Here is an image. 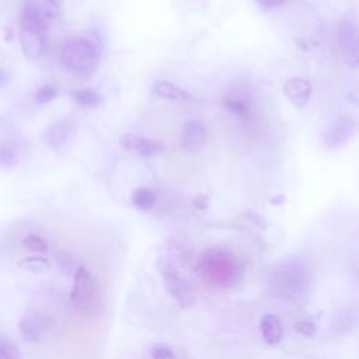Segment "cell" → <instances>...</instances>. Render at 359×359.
I'll return each mask as SVG.
<instances>
[{
    "mask_svg": "<svg viewBox=\"0 0 359 359\" xmlns=\"http://www.w3.org/2000/svg\"><path fill=\"white\" fill-rule=\"evenodd\" d=\"M196 271L205 282L219 287H230L241 276V265L237 257L229 250L217 247L208 248L202 252Z\"/></svg>",
    "mask_w": 359,
    "mask_h": 359,
    "instance_id": "6da1fadb",
    "label": "cell"
},
{
    "mask_svg": "<svg viewBox=\"0 0 359 359\" xmlns=\"http://www.w3.org/2000/svg\"><path fill=\"white\" fill-rule=\"evenodd\" d=\"M60 56L69 72L79 76H90L101 62V49L97 42L87 36H74L63 43Z\"/></svg>",
    "mask_w": 359,
    "mask_h": 359,
    "instance_id": "7a4b0ae2",
    "label": "cell"
},
{
    "mask_svg": "<svg viewBox=\"0 0 359 359\" xmlns=\"http://www.w3.org/2000/svg\"><path fill=\"white\" fill-rule=\"evenodd\" d=\"M70 302L79 313L88 317H100L104 310L102 294L97 280L83 265L77 266L74 271Z\"/></svg>",
    "mask_w": 359,
    "mask_h": 359,
    "instance_id": "3957f363",
    "label": "cell"
},
{
    "mask_svg": "<svg viewBox=\"0 0 359 359\" xmlns=\"http://www.w3.org/2000/svg\"><path fill=\"white\" fill-rule=\"evenodd\" d=\"M307 272L306 268L297 261L279 262L269 273V286L273 293L296 299L307 290Z\"/></svg>",
    "mask_w": 359,
    "mask_h": 359,
    "instance_id": "277c9868",
    "label": "cell"
},
{
    "mask_svg": "<svg viewBox=\"0 0 359 359\" xmlns=\"http://www.w3.org/2000/svg\"><path fill=\"white\" fill-rule=\"evenodd\" d=\"M163 283L167 293L181 309H191L196 303V296L192 286L184 280L174 269H163Z\"/></svg>",
    "mask_w": 359,
    "mask_h": 359,
    "instance_id": "5b68a950",
    "label": "cell"
},
{
    "mask_svg": "<svg viewBox=\"0 0 359 359\" xmlns=\"http://www.w3.org/2000/svg\"><path fill=\"white\" fill-rule=\"evenodd\" d=\"M338 43L341 48V53L344 60L352 69L358 66V49H359V34L358 24L352 18H345L339 24L338 29Z\"/></svg>",
    "mask_w": 359,
    "mask_h": 359,
    "instance_id": "8992f818",
    "label": "cell"
},
{
    "mask_svg": "<svg viewBox=\"0 0 359 359\" xmlns=\"http://www.w3.org/2000/svg\"><path fill=\"white\" fill-rule=\"evenodd\" d=\"M356 132V122L349 116H341L324 132L323 146L327 150H335L348 143Z\"/></svg>",
    "mask_w": 359,
    "mask_h": 359,
    "instance_id": "52a82bcc",
    "label": "cell"
},
{
    "mask_svg": "<svg viewBox=\"0 0 359 359\" xmlns=\"http://www.w3.org/2000/svg\"><path fill=\"white\" fill-rule=\"evenodd\" d=\"M208 142V129L202 121L191 119L182 125L181 147L187 153H196Z\"/></svg>",
    "mask_w": 359,
    "mask_h": 359,
    "instance_id": "ba28073f",
    "label": "cell"
},
{
    "mask_svg": "<svg viewBox=\"0 0 359 359\" xmlns=\"http://www.w3.org/2000/svg\"><path fill=\"white\" fill-rule=\"evenodd\" d=\"M121 146L125 150L133 151L136 154H140L143 157H154L160 156L167 151V147L164 143L153 139H147L140 135L133 133H125L121 136Z\"/></svg>",
    "mask_w": 359,
    "mask_h": 359,
    "instance_id": "9c48e42d",
    "label": "cell"
},
{
    "mask_svg": "<svg viewBox=\"0 0 359 359\" xmlns=\"http://www.w3.org/2000/svg\"><path fill=\"white\" fill-rule=\"evenodd\" d=\"M49 324V320L43 316L27 314L18 321V330L27 342L36 344L45 337Z\"/></svg>",
    "mask_w": 359,
    "mask_h": 359,
    "instance_id": "30bf717a",
    "label": "cell"
},
{
    "mask_svg": "<svg viewBox=\"0 0 359 359\" xmlns=\"http://www.w3.org/2000/svg\"><path fill=\"white\" fill-rule=\"evenodd\" d=\"M285 95L296 108H304L311 95V84L302 77H292L285 81Z\"/></svg>",
    "mask_w": 359,
    "mask_h": 359,
    "instance_id": "8fae6325",
    "label": "cell"
},
{
    "mask_svg": "<svg viewBox=\"0 0 359 359\" xmlns=\"http://www.w3.org/2000/svg\"><path fill=\"white\" fill-rule=\"evenodd\" d=\"M20 42L28 59H39L46 49V32L21 28Z\"/></svg>",
    "mask_w": 359,
    "mask_h": 359,
    "instance_id": "7c38bea8",
    "label": "cell"
},
{
    "mask_svg": "<svg viewBox=\"0 0 359 359\" xmlns=\"http://www.w3.org/2000/svg\"><path fill=\"white\" fill-rule=\"evenodd\" d=\"M262 339L268 345H278L283 338V325L275 314H264L259 321Z\"/></svg>",
    "mask_w": 359,
    "mask_h": 359,
    "instance_id": "4fadbf2b",
    "label": "cell"
},
{
    "mask_svg": "<svg viewBox=\"0 0 359 359\" xmlns=\"http://www.w3.org/2000/svg\"><path fill=\"white\" fill-rule=\"evenodd\" d=\"M222 102L229 112H231L238 118H247L250 114L248 100L245 98V94H243L238 90H233L224 94L222 98Z\"/></svg>",
    "mask_w": 359,
    "mask_h": 359,
    "instance_id": "5bb4252c",
    "label": "cell"
},
{
    "mask_svg": "<svg viewBox=\"0 0 359 359\" xmlns=\"http://www.w3.org/2000/svg\"><path fill=\"white\" fill-rule=\"evenodd\" d=\"M153 94L160 97V98H164V100H171V101H188L191 100V95L180 88L178 86L170 83V81H157L154 86H153Z\"/></svg>",
    "mask_w": 359,
    "mask_h": 359,
    "instance_id": "9a60e30c",
    "label": "cell"
},
{
    "mask_svg": "<svg viewBox=\"0 0 359 359\" xmlns=\"http://www.w3.org/2000/svg\"><path fill=\"white\" fill-rule=\"evenodd\" d=\"M73 132V126L69 121H59L55 125H52L46 133L48 143L53 147H59L67 142Z\"/></svg>",
    "mask_w": 359,
    "mask_h": 359,
    "instance_id": "2e32d148",
    "label": "cell"
},
{
    "mask_svg": "<svg viewBox=\"0 0 359 359\" xmlns=\"http://www.w3.org/2000/svg\"><path fill=\"white\" fill-rule=\"evenodd\" d=\"M130 201H132L133 206L137 208L139 210H149L153 208L156 198H154V194L151 192V189H149L146 187H140L132 192Z\"/></svg>",
    "mask_w": 359,
    "mask_h": 359,
    "instance_id": "e0dca14e",
    "label": "cell"
},
{
    "mask_svg": "<svg viewBox=\"0 0 359 359\" xmlns=\"http://www.w3.org/2000/svg\"><path fill=\"white\" fill-rule=\"evenodd\" d=\"M73 100L81 107H97L101 104V97L98 93L90 88H81L72 94Z\"/></svg>",
    "mask_w": 359,
    "mask_h": 359,
    "instance_id": "ac0fdd59",
    "label": "cell"
},
{
    "mask_svg": "<svg viewBox=\"0 0 359 359\" xmlns=\"http://www.w3.org/2000/svg\"><path fill=\"white\" fill-rule=\"evenodd\" d=\"M17 163V149L10 142H0V167L10 168Z\"/></svg>",
    "mask_w": 359,
    "mask_h": 359,
    "instance_id": "d6986e66",
    "label": "cell"
},
{
    "mask_svg": "<svg viewBox=\"0 0 359 359\" xmlns=\"http://www.w3.org/2000/svg\"><path fill=\"white\" fill-rule=\"evenodd\" d=\"M0 359H21L18 346L4 335H0Z\"/></svg>",
    "mask_w": 359,
    "mask_h": 359,
    "instance_id": "ffe728a7",
    "label": "cell"
},
{
    "mask_svg": "<svg viewBox=\"0 0 359 359\" xmlns=\"http://www.w3.org/2000/svg\"><path fill=\"white\" fill-rule=\"evenodd\" d=\"M57 97V88L53 84H45L39 87L34 95L35 102L38 104H48Z\"/></svg>",
    "mask_w": 359,
    "mask_h": 359,
    "instance_id": "44dd1931",
    "label": "cell"
},
{
    "mask_svg": "<svg viewBox=\"0 0 359 359\" xmlns=\"http://www.w3.org/2000/svg\"><path fill=\"white\" fill-rule=\"evenodd\" d=\"M22 245L27 250H31L34 252H46L48 251V243L36 234H28L22 238Z\"/></svg>",
    "mask_w": 359,
    "mask_h": 359,
    "instance_id": "7402d4cb",
    "label": "cell"
},
{
    "mask_svg": "<svg viewBox=\"0 0 359 359\" xmlns=\"http://www.w3.org/2000/svg\"><path fill=\"white\" fill-rule=\"evenodd\" d=\"M18 265L25 266L27 269L42 271V269H46L49 266V261L46 258H42V257H27Z\"/></svg>",
    "mask_w": 359,
    "mask_h": 359,
    "instance_id": "603a6c76",
    "label": "cell"
},
{
    "mask_svg": "<svg viewBox=\"0 0 359 359\" xmlns=\"http://www.w3.org/2000/svg\"><path fill=\"white\" fill-rule=\"evenodd\" d=\"M151 359H177L174 351L165 344H156L150 351Z\"/></svg>",
    "mask_w": 359,
    "mask_h": 359,
    "instance_id": "cb8c5ba5",
    "label": "cell"
},
{
    "mask_svg": "<svg viewBox=\"0 0 359 359\" xmlns=\"http://www.w3.org/2000/svg\"><path fill=\"white\" fill-rule=\"evenodd\" d=\"M294 328L299 334L304 335V337H313L317 331V327L314 323L311 321H299L294 324Z\"/></svg>",
    "mask_w": 359,
    "mask_h": 359,
    "instance_id": "d4e9b609",
    "label": "cell"
},
{
    "mask_svg": "<svg viewBox=\"0 0 359 359\" xmlns=\"http://www.w3.org/2000/svg\"><path fill=\"white\" fill-rule=\"evenodd\" d=\"M243 215H244V216L247 217V220H250L254 226H257V227H259V229H265V227H266V220L264 219L262 215H259V213H257V212H254V210H251V209L244 210Z\"/></svg>",
    "mask_w": 359,
    "mask_h": 359,
    "instance_id": "484cf974",
    "label": "cell"
},
{
    "mask_svg": "<svg viewBox=\"0 0 359 359\" xmlns=\"http://www.w3.org/2000/svg\"><path fill=\"white\" fill-rule=\"evenodd\" d=\"M257 1L261 6V8L269 11V10H275L280 6H283L287 0H257Z\"/></svg>",
    "mask_w": 359,
    "mask_h": 359,
    "instance_id": "4316f807",
    "label": "cell"
},
{
    "mask_svg": "<svg viewBox=\"0 0 359 359\" xmlns=\"http://www.w3.org/2000/svg\"><path fill=\"white\" fill-rule=\"evenodd\" d=\"M192 203L196 209L199 210H205L208 206H209V198L206 195H196L194 199H192Z\"/></svg>",
    "mask_w": 359,
    "mask_h": 359,
    "instance_id": "83f0119b",
    "label": "cell"
},
{
    "mask_svg": "<svg viewBox=\"0 0 359 359\" xmlns=\"http://www.w3.org/2000/svg\"><path fill=\"white\" fill-rule=\"evenodd\" d=\"M285 199H286L285 194L275 195L273 198H271V203H273V205H280V203H283V202H285Z\"/></svg>",
    "mask_w": 359,
    "mask_h": 359,
    "instance_id": "f1b7e54d",
    "label": "cell"
},
{
    "mask_svg": "<svg viewBox=\"0 0 359 359\" xmlns=\"http://www.w3.org/2000/svg\"><path fill=\"white\" fill-rule=\"evenodd\" d=\"M3 79H4V70L0 69V83L3 81Z\"/></svg>",
    "mask_w": 359,
    "mask_h": 359,
    "instance_id": "f546056e",
    "label": "cell"
}]
</instances>
